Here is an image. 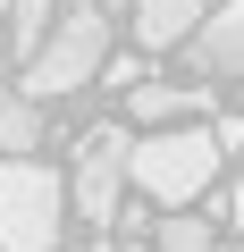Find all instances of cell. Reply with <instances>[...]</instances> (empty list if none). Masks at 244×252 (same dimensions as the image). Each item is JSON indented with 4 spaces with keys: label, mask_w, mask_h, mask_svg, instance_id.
Listing matches in <instances>:
<instances>
[{
    "label": "cell",
    "mask_w": 244,
    "mask_h": 252,
    "mask_svg": "<svg viewBox=\"0 0 244 252\" xmlns=\"http://www.w3.org/2000/svg\"><path fill=\"white\" fill-rule=\"evenodd\" d=\"M219 160H227L219 126H169V135H135L127 168H135V193H152L160 210H185L219 185Z\"/></svg>",
    "instance_id": "cell-1"
},
{
    "label": "cell",
    "mask_w": 244,
    "mask_h": 252,
    "mask_svg": "<svg viewBox=\"0 0 244 252\" xmlns=\"http://www.w3.org/2000/svg\"><path fill=\"white\" fill-rule=\"evenodd\" d=\"M68 185L42 160H0V252H59Z\"/></svg>",
    "instance_id": "cell-2"
},
{
    "label": "cell",
    "mask_w": 244,
    "mask_h": 252,
    "mask_svg": "<svg viewBox=\"0 0 244 252\" xmlns=\"http://www.w3.org/2000/svg\"><path fill=\"white\" fill-rule=\"evenodd\" d=\"M101 67H109V17H101V9H68L17 93H26V101H68V93H84Z\"/></svg>",
    "instance_id": "cell-3"
},
{
    "label": "cell",
    "mask_w": 244,
    "mask_h": 252,
    "mask_svg": "<svg viewBox=\"0 0 244 252\" xmlns=\"http://www.w3.org/2000/svg\"><path fill=\"white\" fill-rule=\"evenodd\" d=\"M135 160V143H127V126H93V135L76 143V210L93 219V227H109L118 219V193H127V168Z\"/></svg>",
    "instance_id": "cell-4"
},
{
    "label": "cell",
    "mask_w": 244,
    "mask_h": 252,
    "mask_svg": "<svg viewBox=\"0 0 244 252\" xmlns=\"http://www.w3.org/2000/svg\"><path fill=\"white\" fill-rule=\"evenodd\" d=\"M127 109H135V126H143V135H169V126H202L210 84H135V93H127Z\"/></svg>",
    "instance_id": "cell-5"
},
{
    "label": "cell",
    "mask_w": 244,
    "mask_h": 252,
    "mask_svg": "<svg viewBox=\"0 0 244 252\" xmlns=\"http://www.w3.org/2000/svg\"><path fill=\"white\" fill-rule=\"evenodd\" d=\"M194 76H244V0H227V9H210V26L185 42Z\"/></svg>",
    "instance_id": "cell-6"
},
{
    "label": "cell",
    "mask_w": 244,
    "mask_h": 252,
    "mask_svg": "<svg viewBox=\"0 0 244 252\" xmlns=\"http://www.w3.org/2000/svg\"><path fill=\"white\" fill-rule=\"evenodd\" d=\"M202 26H210L202 0H135V42H143V51H177V42H194Z\"/></svg>",
    "instance_id": "cell-7"
},
{
    "label": "cell",
    "mask_w": 244,
    "mask_h": 252,
    "mask_svg": "<svg viewBox=\"0 0 244 252\" xmlns=\"http://www.w3.org/2000/svg\"><path fill=\"white\" fill-rule=\"evenodd\" d=\"M34 143H42V101H26L17 84H0V152L34 160Z\"/></svg>",
    "instance_id": "cell-8"
},
{
    "label": "cell",
    "mask_w": 244,
    "mask_h": 252,
    "mask_svg": "<svg viewBox=\"0 0 244 252\" xmlns=\"http://www.w3.org/2000/svg\"><path fill=\"white\" fill-rule=\"evenodd\" d=\"M59 34V0H17V17H9V42H17V59L34 67L42 59V42Z\"/></svg>",
    "instance_id": "cell-9"
},
{
    "label": "cell",
    "mask_w": 244,
    "mask_h": 252,
    "mask_svg": "<svg viewBox=\"0 0 244 252\" xmlns=\"http://www.w3.org/2000/svg\"><path fill=\"white\" fill-rule=\"evenodd\" d=\"M160 252H219V235H210V219L169 210V219H160Z\"/></svg>",
    "instance_id": "cell-10"
},
{
    "label": "cell",
    "mask_w": 244,
    "mask_h": 252,
    "mask_svg": "<svg viewBox=\"0 0 244 252\" xmlns=\"http://www.w3.org/2000/svg\"><path fill=\"white\" fill-rule=\"evenodd\" d=\"M227 219H244V168H236V185H227Z\"/></svg>",
    "instance_id": "cell-11"
},
{
    "label": "cell",
    "mask_w": 244,
    "mask_h": 252,
    "mask_svg": "<svg viewBox=\"0 0 244 252\" xmlns=\"http://www.w3.org/2000/svg\"><path fill=\"white\" fill-rule=\"evenodd\" d=\"M9 17H17V0H0V26H9Z\"/></svg>",
    "instance_id": "cell-12"
}]
</instances>
